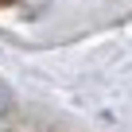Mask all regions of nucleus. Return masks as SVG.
<instances>
[{"mask_svg": "<svg viewBox=\"0 0 132 132\" xmlns=\"http://www.w3.org/2000/svg\"><path fill=\"white\" fill-rule=\"evenodd\" d=\"M4 113H12V89L0 82V117H4Z\"/></svg>", "mask_w": 132, "mask_h": 132, "instance_id": "nucleus-1", "label": "nucleus"}]
</instances>
